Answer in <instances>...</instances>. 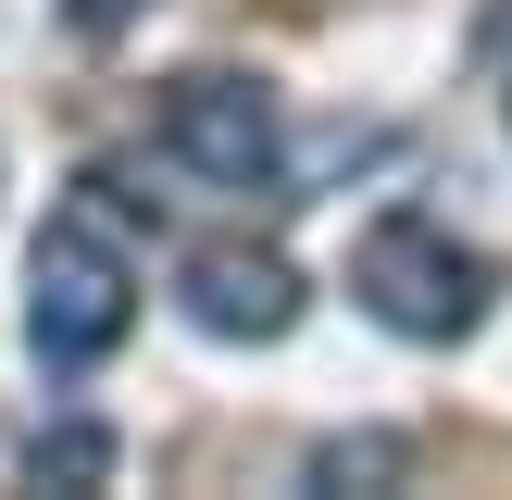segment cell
I'll return each mask as SVG.
<instances>
[{
	"instance_id": "cell-5",
	"label": "cell",
	"mask_w": 512,
	"mask_h": 500,
	"mask_svg": "<svg viewBox=\"0 0 512 500\" xmlns=\"http://www.w3.org/2000/svg\"><path fill=\"white\" fill-rule=\"evenodd\" d=\"M25 463H38V488L50 475H63V488H100V475H113V438H100V425H63V438H38Z\"/></svg>"
},
{
	"instance_id": "cell-1",
	"label": "cell",
	"mask_w": 512,
	"mask_h": 500,
	"mask_svg": "<svg viewBox=\"0 0 512 500\" xmlns=\"http://www.w3.org/2000/svg\"><path fill=\"white\" fill-rule=\"evenodd\" d=\"M125 325H138V275H125V250L100 238L88 213H50L38 250H25V338H38V363L50 375H88Z\"/></svg>"
},
{
	"instance_id": "cell-3",
	"label": "cell",
	"mask_w": 512,
	"mask_h": 500,
	"mask_svg": "<svg viewBox=\"0 0 512 500\" xmlns=\"http://www.w3.org/2000/svg\"><path fill=\"white\" fill-rule=\"evenodd\" d=\"M163 150L200 188H288V125H275V88H250V75H175Z\"/></svg>"
},
{
	"instance_id": "cell-6",
	"label": "cell",
	"mask_w": 512,
	"mask_h": 500,
	"mask_svg": "<svg viewBox=\"0 0 512 500\" xmlns=\"http://www.w3.org/2000/svg\"><path fill=\"white\" fill-rule=\"evenodd\" d=\"M138 13H150V0H63L75 38H113V25H138Z\"/></svg>"
},
{
	"instance_id": "cell-4",
	"label": "cell",
	"mask_w": 512,
	"mask_h": 500,
	"mask_svg": "<svg viewBox=\"0 0 512 500\" xmlns=\"http://www.w3.org/2000/svg\"><path fill=\"white\" fill-rule=\"evenodd\" d=\"M188 325L200 338H288L300 325V263L288 250H188Z\"/></svg>"
},
{
	"instance_id": "cell-2",
	"label": "cell",
	"mask_w": 512,
	"mask_h": 500,
	"mask_svg": "<svg viewBox=\"0 0 512 500\" xmlns=\"http://www.w3.org/2000/svg\"><path fill=\"white\" fill-rule=\"evenodd\" d=\"M350 288H363V313L400 325V338H463V325L488 313V263H475L438 213H388V225H363Z\"/></svg>"
},
{
	"instance_id": "cell-7",
	"label": "cell",
	"mask_w": 512,
	"mask_h": 500,
	"mask_svg": "<svg viewBox=\"0 0 512 500\" xmlns=\"http://www.w3.org/2000/svg\"><path fill=\"white\" fill-rule=\"evenodd\" d=\"M388 463H400V450H388V438H363V450H325L313 475H325V488H350V475H388Z\"/></svg>"
}]
</instances>
